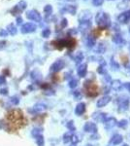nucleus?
<instances>
[{
	"label": "nucleus",
	"instance_id": "f257e3e1",
	"mask_svg": "<svg viewBox=\"0 0 130 146\" xmlns=\"http://www.w3.org/2000/svg\"><path fill=\"white\" fill-rule=\"evenodd\" d=\"M96 23L100 28H109L111 27V19L110 16L105 12H98L96 15Z\"/></svg>",
	"mask_w": 130,
	"mask_h": 146
},
{
	"label": "nucleus",
	"instance_id": "f03ea898",
	"mask_svg": "<svg viewBox=\"0 0 130 146\" xmlns=\"http://www.w3.org/2000/svg\"><path fill=\"white\" fill-rule=\"evenodd\" d=\"M129 98L125 96H121L117 98V106H119V112H124L128 109L129 106Z\"/></svg>",
	"mask_w": 130,
	"mask_h": 146
},
{
	"label": "nucleus",
	"instance_id": "7ed1b4c3",
	"mask_svg": "<svg viewBox=\"0 0 130 146\" xmlns=\"http://www.w3.org/2000/svg\"><path fill=\"white\" fill-rule=\"evenodd\" d=\"M26 18L29 21H32V22H36V23H40L42 21V17L40 15V13L36 10H29L26 12L25 14Z\"/></svg>",
	"mask_w": 130,
	"mask_h": 146
},
{
	"label": "nucleus",
	"instance_id": "20e7f679",
	"mask_svg": "<svg viewBox=\"0 0 130 146\" xmlns=\"http://www.w3.org/2000/svg\"><path fill=\"white\" fill-rule=\"evenodd\" d=\"M36 28H37V27L33 23H24V25H22L20 32L23 33V34L32 33V32L36 31Z\"/></svg>",
	"mask_w": 130,
	"mask_h": 146
},
{
	"label": "nucleus",
	"instance_id": "39448f33",
	"mask_svg": "<svg viewBox=\"0 0 130 146\" xmlns=\"http://www.w3.org/2000/svg\"><path fill=\"white\" fill-rule=\"evenodd\" d=\"M64 66H65V62L63 60L58 58V60H56L55 62L51 65L49 70H51V72H58V71H60Z\"/></svg>",
	"mask_w": 130,
	"mask_h": 146
},
{
	"label": "nucleus",
	"instance_id": "423d86ee",
	"mask_svg": "<svg viewBox=\"0 0 130 146\" xmlns=\"http://www.w3.org/2000/svg\"><path fill=\"white\" fill-rule=\"evenodd\" d=\"M84 131H86V133H97V126L94 123L87 122L84 126Z\"/></svg>",
	"mask_w": 130,
	"mask_h": 146
},
{
	"label": "nucleus",
	"instance_id": "0eeeda50",
	"mask_svg": "<svg viewBox=\"0 0 130 146\" xmlns=\"http://www.w3.org/2000/svg\"><path fill=\"white\" fill-rule=\"evenodd\" d=\"M91 27V22L90 20H80V25H79V28L80 30L84 33L86 31L88 30V28H90Z\"/></svg>",
	"mask_w": 130,
	"mask_h": 146
},
{
	"label": "nucleus",
	"instance_id": "6e6552de",
	"mask_svg": "<svg viewBox=\"0 0 130 146\" xmlns=\"http://www.w3.org/2000/svg\"><path fill=\"white\" fill-rule=\"evenodd\" d=\"M104 125H105V128L107 129H113L115 126H117V122L115 120V117H107V119L103 122Z\"/></svg>",
	"mask_w": 130,
	"mask_h": 146
},
{
	"label": "nucleus",
	"instance_id": "1a4fd4ad",
	"mask_svg": "<svg viewBox=\"0 0 130 146\" xmlns=\"http://www.w3.org/2000/svg\"><path fill=\"white\" fill-rule=\"evenodd\" d=\"M45 110H47V105L44 104V103H36L34 106L32 107V109L29 110V112H32V113H41V112H44Z\"/></svg>",
	"mask_w": 130,
	"mask_h": 146
},
{
	"label": "nucleus",
	"instance_id": "9d476101",
	"mask_svg": "<svg viewBox=\"0 0 130 146\" xmlns=\"http://www.w3.org/2000/svg\"><path fill=\"white\" fill-rule=\"evenodd\" d=\"M110 101H111V96H104L97 100V102H96V106L99 107V108H102L104 106H106Z\"/></svg>",
	"mask_w": 130,
	"mask_h": 146
},
{
	"label": "nucleus",
	"instance_id": "9b49d317",
	"mask_svg": "<svg viewBox=\"0 0 130 146\" xmlns=\"http://www.w3.org/2000/svg\"><path fill=\"white\" fill-rule=\"evenodd\" d=\"M128 21H130V10L123 12V13H121L119 17H117V22L119 23H125L128 22Z\"/></svg>",
	"mask_w": 130,
	"mask_h": 146
},
{
	"label": "nucleus",
	"instance_id": "f8f14e48",
	"mask_svg": "<svg viewBox=\"0 0 130 146\" xmlns=\"http://www.w3.org/2000/svg\"><path fill=\"white\" fill-rule=\"evenodd\" d=\"M107 114L103 112H96L92 115V118L95 120L96 122H100V123H103L106 119H107Z\"/></svg>",
	"mask_w": 130,
	"mask_h": 146
},
{
	"label": "nucleus",
	"instance_id": "ddd939ff",
	"mask_svg": "<svg viewBox=\"0 0 130 146\" xmlns=\"http://www.w3.org/2000/svg\"><path fill=\"white\" fill-rule=\"evenodd\" d=\"M96 45V39H95V37L93 36V35H88V36L86 38V48H88V49H91V48H93L94 46Z\"/></svg>",
	"mask_w": 130,
	"mask_h": 146
},
{
	"label": "nucleus",
	"instance_id": "4468645a",
	"mask_svg": "<svg viewBox=\"0 0 130 146\" xmlns=\"http://www.w3.org/2000/svg\"><path fill=\"white\" fill-rule=\"evenodd\" d=\"M107 50V44L106 42H100L96 45L95 49H94V52L96 54H104Z\"/></svg>",
	"mask_w": 130,
	"mask_h": 146
},
{
	"label": "nucleus",
	"instance_id": "2eb2a0df",
	"mask_svg": "<svg viewBox=\"0 0 130 146\" xmlns=\"http://www.w3.org/2000/svg\"><path fill=\"white\" fill-rule=\"evenodd\" d=\"M84 112H86V104L84 102L78 103L76 108H75V114L77 116H82Z\"/></svg>",
	"mask_w": 130,
	"mask_h": 146
},
{
	"label": "nucleus",
	"instance_id": "dca6fc26",
	"mask_svg": "<svg viewBox=\"0 0 130 146\" xmlns=\"http://www.w3.org/2000/svg\"><path fill=\"white\" fill-rule=\"evenodd\" d=\"M78 75H79L81 78H84V77L86 76V73H87V64L86 63H82V64L80 65L78 67Z\"/></svg>",
	"mask_w": 130,
	"mask_h": 146
},
{
	"label": "nucleus",
	"instance_id": "f3484780",
	"mask_svg": "<svg viewBox=\"0 0 130 146\" xmlns=\"http://www.w3.org/2000/svg\"><path fill=\"white\" fill-rule=\"evenodd\" d=\"M122 140H123V137H122L121 135H115L111 138L110 142L112 145H119L122 142Z\"/></svg>",
	"mask_w": 130,
	"mask_h": 146
},
{
	"label": "nucleus",
	"instance_id": "a211bd4d",
	"mask_svg": "<svg viewBox=\"0 0 130 146\" xmlns=\"http://www.w3.org/2000/svg\"><path fill=\"white\" fill-rule=\"evenodd\" d=\"M113 42L117 44V45H123V44L125 43L123 37H122L119 33L114 34V36H113Z\"/></svg>",
	"mask_w": 130,
	"mask_h": 146
},
{
	"label": "nucleus",
	"instance_id": "6ab92c4d",
	"mask_svg": "<svg viewBox=\"0 0 130 146\" xmlns=\"http://www.w3.org/2000/svg\"><path fill=\"white\" fill-rule=\"evenodd\" d=\"M123 87V84L119 81V80H114V81H111V88L115 91H119L121 90V88Z\"/></svg>",
	"mask_w": 130,
	"mask_h": 146
},
{
	"label": "nucleus",
	"instance_id": "aec40b11",
	"mask_svg": "<svg viewBox=\"0 0 130 146\" xmlns=\"http://www.w3.org/2000/svg\"><path fill=\"white\" fill-rule=\"evenodd\" d=\"M61 12H62V13L65 12V13H69L71 15H75L77 12V7L74 5H67L61 10Z\"/></svg>",
	"mask_w": 130,
	"mask_h": 146
},
{
	"label": "nucleus",
	"instance_id": "412c9836",
	"mask_svg": "<svg viewBox=\"0 0 130 146\" xmlns=\"http://www.w3.org/2000/svg\"><path fill=\"white\" fill-rule=\"evenodd\" d=\"M26 7H27V3H26V2H25L24 0H20V1L16 5L15 8H14V10H18V11L22 12L23 10H25V9H26Z\"/></svg>",
	"mask_w": 130,
	"mask_h": 146
},
{
	"label": "nucleus",
	"instance_id": "4be33fe9",
	"mask_svg": "<svg viewBox=\"0 0 130 146\" xmlns=\"http://www.w3.org/2000/svg\"><path fill=\"white\" fill-rule=\"evenodd\" d=\"M30 75H31V79L36 82H38L42 79V74H41V72L38 71V70H33Z\"/></svg>",
	"mask_w": 130,
	"mask_h": 146
},
{
	"label": "nucleus",
	"instance_id": "5701e85b",
	"mask_svg": "<svg viewBox=\"0 0 130 146\" xmlns=\"http://www.w3.org/2000/svg\"><path fill=\"white\" fill-rule=\"evenodd\" d=\"M7 32H8L9 34H11L12 36H14V35L16 34V32H18V30H16V25H14V23H10V25L7 27Z\"/></svg>",
	"mask_w": 130,
	"mask_h": 146
},
{
	"label": "nucleus",
	"instance_id": "b1692460",
	"mask_svg": "<svg viewBox=\"0 0 130 146\" xmlns=\"http://www.w3.org/2000/svg\"><path fill=\"white\" fill-rule=\"evenodd\" d=\"M74 60H75V62H76L77 64L81 63L82 60H84V53H82V52H78V53L76 54V56H75Z\"/></svg>",
	"mask_w": 130,
	"mask_h": 146
},
{
	"label": "nucleus",
	"instance_id": "393cba45",
	"mask_svg": "<svg viewBox=\"0 0 130 146\" xmlns=\"http://www.w3.org/2000/svg\"><path fill=\"white\" fill-rule=\"evenodd\" d=\"M97 71H98V73H100V74H102V75L107 74V69H106V62H103L100 65H99Z\"/></svg>",
	"mask_w": 130,
	"mask_h": 146
},
{
	"label": "nucleus",
	"instance_id": "a878e982",
	"mask_svg": "<svg viewBox=\"0 0 130 146\" xmlns=\"http://www.w3.org/2000/svg\"><path fill=\"white\" fill-rule=\"evenodd\" d=\"M42 129L41 128H34L31 131V135L33 136V137H37L38 135H42Z\"/></svg>",
	"mask_w": 130,
	"mask_h": 146
},
{
	"label": "nucleus",
	"instance_id": "bb28decb",
	"mask_svg": "<svg viewBox=\"0 0 130 146\" xmlns=\"http://www.w3.org/2000/svg\"><path fill=\"white\" fill-rule=\"evenodd\" d=\"M35 139H36V143L38 146H44L45 145V139H44L43 135H38L37 137H35Z\"/></svg>",
	"mask_w": 130,
	"mask_h": 146
},
{
	"label": "nucleus",
	"instance_id": "cd10ccee",
	"mask_svg": "<svg viewBox=\"0 0 130 146\" xmlns=\"http://www.w3.org/2000/svg\"><path fill=\"white\" fill-rule=\"evenodd\" d=\"M73 133L69 131V133H66L64 135H63V142L64 143H69L71 141V138H72Z\"/></svg>",
	"mask_w": 130,
	"mask_h": 146
},
{
	"label": "nucleus",
	"instance_id": "c85d7f7f",
	"mask_svg": "<svg viewBox=\"0 0 130 146\" xmlns=\"http://www.w3.org/2000/svg\"><path fill=\"white\" fill-rule=\"evenodd\" d=\"M44 12L46 14V16H51V13H53V6L49 5V4L46 5L44 7Z\"/></svg>",
	"mask_w": 130,
	"mask_h": 146
},
{
	"label": "nucleus",
	"instance_id": "c756f323",
	"mask_svg": "<svg viewBox=\"0 0 130 146\" xmlns=\"http://www.w3.org/2000/svg\"><path fill=\"white\" fill-rule=\"evenodd\" d=\"M82 136L79 135H72V138H71V142L73 143V144H77L78 142H80L82 139Z\"/></svg>",
	"mask_w": 130,
	"mask_h": 146
},
{
	"label": "nucleus",
	"instance_id": "7c9ffc66",
	"mask_svg": "<svg viewBox=\"0 0 130 146\" xmlns=\"http://www.w3.org/2000/svg\"><path fill=\"white\" fill-rule=\"evenodd\" d=\"M84 13L86 14H82L81 16V18H80V20H90L91 19V13L88 11H84Z\"/></svg>",
	"mask_w": 130,
	"mask_h": 146
},
{
	"label": "nucleus",
	"instance_id": "2f4dec72",
	"mask_svg": "<svg viewBox=\"0 0 130 146\" xmlns=\"http://www.w3.org/2000/svg\"><path fill=\"white\" fill-rule=\"evenodd\" d=\"M78 86V80L75 78H72L69 81V87L71 89H75Z\"/></svg>",
	"mask_w": 130,
	"mask_h": 146
},
{
	"label": "nucleus",
	"instance_id": "473e14b6",
	"mask_svg": "<svg viewBox=\"0 0 130 146\" xmlns=\"http://www.w3.org/2000/svg\"><path fill=\"white\" fill-rule=\"evenodd\" d=\"M10 101H11V103L13 105H18V103H20V98H18V96H12V98H10Z\"/></svg>",
	"mask_w": 130,
	"mask_h": 146
},
{
	"label": "nucleus",
	"instance_id": "72a5a7b5",
	"mask_svg": "<svg viewBox=\"0 0 130 146\" xmlns=\"http://www.w3.org/2000/svg\"><path fill=\"white\" fill-rule=\"evenodd\" d=\"M66 127H67V129H69L70 131H74L76 128H75V125H74V121H69L66 125Z\"/></svg>",
	"mask_w": 130,
	"mask_h": 146
},
{
	"label": "nucleus",
	"instance_id": "f704fd0d",
	"mask_svg": "<svg viewBox=\"0 0 130 146\" xmlns=\"http://www.w3.org/2000/svg\"><path fill=\"white\" fill-rule=\"evenodd\" d=\"M111 67H112L114 70H119V64L117 62H115L114 58L111 60Z\"/></svg>",
	"mask_w": 130,
	"mask_h": 146
},
{
	"label": "nucleus",
	"instance_id": "c9c22d12",
	"mask_svg": "<svg viewBox=\"0 0 130 146\" xmlns=\"http://www.w3.org/2000/svg\"><path fill=\"white\" fill-rule=\"evenodd\" d=\"M49 35H51V29L49 28H45L43 31H42V36L44 38H49Z\"/></svg>",
	"mask_w": 130,
	"mask_h": 146
},
{
	"label": "nucleus",
	"instance_id": "e433bc0d",
	"mask_svg": "<svg viewBox=\"0 0 130 146\" xmlns=\"http://www.w3.org/2000/svg\"><path fill=\"white\" fill-rule=\"evenodd\" d=\"M127 124H128V122H127V120H120L119 122H117V126L119 127V128H125V127L127 126Z\"/></svg>",
	"mask_w": 130,
	"mask_h": 146
},
{
	"label": "nucleus",
	"instance_id": "4c0bfd02",
	"mask_svg": "<svg viewBox=\"0 0 130 146\" xmlns=\"http://www.w3.org/2000/svg\"><path fill=\"white\" fill-rule=\"evenodd\" d=\"M103 2H104V0H92V4L96 7L101 6L103 4Z\"/></svg>",
	"mask_w": 130,
	"mask_h": 146
},
{
	"label": "nucleus",
	"instance_id": "58836bf2",
	"mask_svg": "<svg viewBox=\"0 0 130 146\" xmlns=\"http://www.w3.org/2000/svg\"><path fill=\"white\" fill-rule=\"evenodd\" d=\"M44 94L47 96H53V95H54V91L51 90V89H48V90H45Z\"/></svg>",
	"mask_w": 130,
	"mask_h": 146
},
{
	"label": "nucleus",
	"instance_id": "ea45409f",
	"mask_svg": "<svg viewBox=\"0 0 130 146\" xmlns=\"http://www.w3.org/2000/svg\"><path fill=\"white\" fill-rule=\"evenodd\" d=\"M8 36V32L6 29H0V37H6Z\"/></svg>",
	"mask_w": 130,
	"mask_h": 146
},
{
	"label": "nucleus",
	"instance_id": "a19ab883",
	"mask_svg": "<svg viewBox=\"0 0 130 146\" xmlns=\"http://www.w3.org/2000/svg\"><path fill=\"white\" fill-rule=\"evenodd\" d=\"M61 27L62 28H64L67 27V25H68V22H67V19H62V21H61Z\"/></svg>",
	"mask_w": 130,
	"mask_h": 146
},
{
	"label": "nucleus",
	"instance_id": "79ce46f5",
	"mask_svg": "<svg viewBox=\"0 0 130 146\" xmlns=\"http://www.w3.org/2000/svg\"><path fill=\"white\" fill-rule=\"evenodd\" d=\"M73 95H74V96L76 98H82V94L80 91H75L74 93H73Z\"/></svg>",
	"mask_w": 130,
	"mask_h": 146
},
{
	"label": "nucleus",
	"instance_id": "37998d69",
	"mask_svg": "<svg viewBox=\"0 0 130 146\" xmlns=\"http://www.w3.org/2000/svg\"><path fill=\"white\" fill-rule=\"evenodd\" d=\"M0 95H2V96H7V95H8V89H6V88L0 89Z\"/></svg>",
	"mask_w": 130,
	"mask_h": 146
},
{
	"label": "nucleus",
	"instance_id": "c03bdc74",
	"mask_svg": "<svg viewBox=\"0 0 130 146\" xmlns=\"http://www.w3.org/2000/svg\"><path fill=\"white\" fill-rule=\"evenodd\" d=\"M6 84V78L3 75H0V86L1 85H5Z\"/></svg>",
	"mask_w": 130,
	"mask_h": 146
},
{
	"label": "nucleus",
	"instance_id": "a18cd8bd",
	"mask_svg": "<svg viewBox=\"0 0 130 146\" xmlns=\"http://www.w3.org/2000/svg\"><path fill=\"white\" fill-rule=\"evenodd\" d=\"M68 33H69L70 35H71V34H73V35L76 34V33H77V29H76V28H71L69 31H68Z\"/></svg>",
	"mask_w": 130,
	"mask_h": 146
},
{
	"label": "nucleus",
	"instance_id": "49530a36",
	"mask_svg": "<svg viewBox=\"0 0 130 146\" xmlns=\"http://www.w3.org/2000/svg\"><path fill=\"white\" fill-rule=\"evenodd\" d=\"M123 87L125 89H127V91L130 93V82H128V83H124L123 84Z\"/></svg>",
	"mask_w": 130,
	"mask_h": 146
},
{
	"label": "nucleus",
	"instance_id": "de8ad7c7",
	"mask_svg": "<svg viewBox=\"0 0 130 146\" xmlns=\"http://www.w3.org/2000/svg\"><path fill=\"white\" fill-rule=\"evenodd\" d=\"M22 19L20 17H18L16 19V23H18V25H22Z\"/></svg>",
	"mask_w": 130,
	"mask_h": 146
},
{
	"label": "nucleus",
	"instance_id": "09e8293b",
	"mask_svg": "<svg viewBox=\"0 0 130 146\" xmlns=\"http://www.w3.org/2000/svg\"><path fill=\"white\" fill-rule=\"evenodd\" d=\"M86 146H93V145H91V144H87V145H86Z\"/></svg>",
	"mask_w": 130,
	"mask_h": 146
},
{
	"label": "nucleus",
	"instance_id": "8fccbe9b",
	"mask_svg": "<svg viewBox=\"0 0 130 146\" xmlns=\"http://www.w3.org/2000/svg\"><path fill=\"white\" fill-rule=\"evenodd\" d=\"M122 146H129V145H127V144H123V145H122Z\"/></svg>",
	"mask_w": 130,
	"mask_h": 146
},
{
	"label": "nucleus",
	"instance_id": "3c124183",
	"mask_svg": "<svg viewBox=\"0 0 130 146\" xmlns=\"http://www.w3.org/2000/svg\"><path fill=\"white\" fill-rule=\"evenodd\" d=\"M71 146H76V144H72V145H71Z\"/></svg>",
	"mask_w": 130,
	"mask_h": 146
},
{
	"label": "nucleus",
	"instance_id": "603ef678",
	"mask_svg": "<svg viewBox=\"0 0 130 146\" xmlns=\"http://www.w3.org/2000/svg\"><path fill=\"white\" fill-rule=\"evenodd\" d=\"M68 1H75V0H68Z\"/></svg>",
	"mask_w": 130,
	"mask_h": 146
},
{
	"label": "nucleus",
	"instance_id": "864d4df0",
	"mask_svg": "<svg viewBox=\"0 0 130 146\" xmlns=\"http://www.w3.org/2000/svg\"><path fill=\"white\" fill-rule=\"evenodd\" d=\"M129 32H130V27H129Z\"/></svg>",
	"mask_w": 130,
	"mask_h": 146
}]
</instances>
